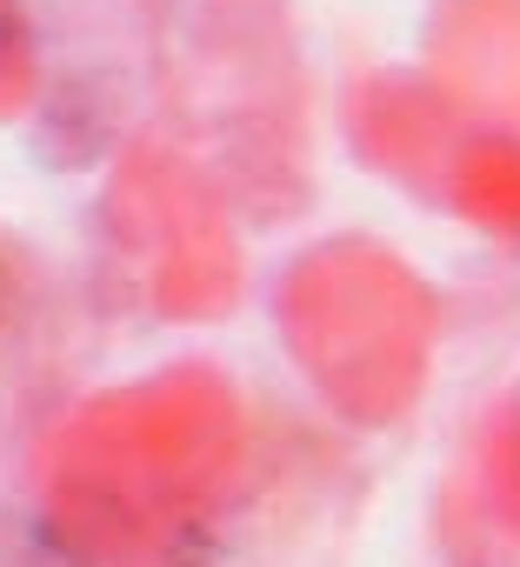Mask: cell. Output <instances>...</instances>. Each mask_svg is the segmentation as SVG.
I'll use <instances>...</instances> for the list:
<instances>
[{"mask_svg":"<svg viewBox=\"0 0 520 567\" xmlns=\"http://www.w3.org/2000/svg\"><path fill=\"white\" fill-rule=\"evenodd\" d=\"M0 315H8V274H0Z\"/></svg>","mask_w":520,"mask_h":567,"instance_id":"6da1fadb","label":"cell"}]
</instances>
